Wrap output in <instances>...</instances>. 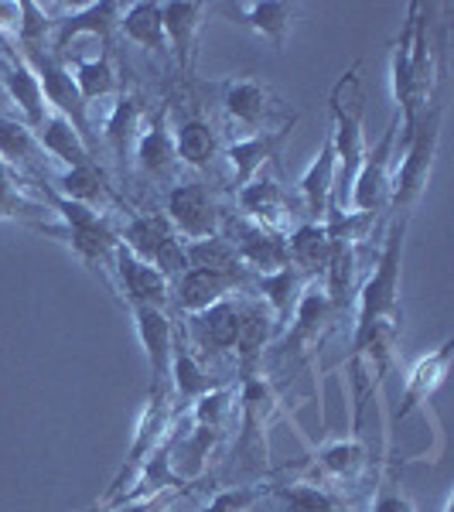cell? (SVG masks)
I'll list each match as a JSON object with an SVG mask.
<instances>
[{"instance_id":"obj_1","label":"cell","mask_w":454,"mask_h":512,"mask_svg":"<svg viewBox=\"0 0 454 512\" xmlns=\"http://www.w3.org/2000/svg\"><path fill=\"white\" fill-rule=\"evenodd\" d=\"M407 226L410 216H393L386 229L383 250L376 253L373 270L356 287V325H352V355L356 359L362 345L379 332L400 335L403 325V304H400V280H403V246H407Z\"/></svg>"},{"instance_id":"obj_2","label":"cell","mask_w":454,"mask_h":512,"mask_svg":"<svg viewBox=\"0 0 454 512\" xmlns=\"http://www.w3.org/2000/svg\"><path fill=\"white\" fill-rule=\"evenodd\" d=\"M362 65L352 62L342 76L335 79L332 96H328V134L335 144V198H332V212L349 209V192H352V178L359 171V161L366 154L369 140H366V93H362V79H359Z\"/></svg>"},{"instance_id":"obj_3","label":"cell","mask_w":454,"mask_h":512,"mask_svg":"<svg viewBox=\"0 0 454 512\" xmlns=\"http://www.w3.org/2000/svg\"><path fill=\"white\" fill-rule=\"evenodd\" d=\"M441 117H444V106L431 103L424 110V117L417 120L414 134L403 140V144H396V164L390 181L393 216H410L420 198H424L427 185H431L437 151H441Z\"/></svg>"},{"instance_id":"obj_4","label":"cell","mask_w":454,"mask_h":512,"mask_svg":"<svg viewBox=\"0 0 454 512\" xmlns=\"http://www.w3.org/2000/svg\"><path fill=\"white\" fill-rule=\"evenodd\" d=\"M396 137H400V117L393 113V120L386 123V130L379 134L376 144L366 147L359 161V171L352 178L349 192V209L359 216H379L383 209H390V181H393V164H396Z\"/></svg>"},{"instance_id":"obj_5","label":"cell","mask_w":454,"mask_h":512,"mask_svg":"<svg viewBox=\"0 0 454 512\" xmlns=\"http://www.w3.org/2000/svg\"><path fill=\"white\" fill-rule=\"evenodd\" d=\"M219 103H222V113L229 117V123L250 130V134L284 127V123H297V113H287L284 106H280L274 89L263 86L257 79H246V76L222 79Z\"/></svg>"},{"instance_id":"obj_6","label":"cell","mask_w":454,"mask_h":512,"mask_svg":"<svg viewBox=\"0 0 454 512\" xmlns=\"http://www.w3.org/2000/svg\"><path fill=\"white\" fill-rule=\"evenodd\" d=\"M171 431H175V407H171V390H168V386H151L147 407H144V414H140V420H137L134 441H130V451H127V458H123L120 472H117V478H113V485L106 489L103 502L117 499V495L127 489L130 478L137 475V468L144 465V458H151V454L171 437Z\"/></svg>"},{"instance_id":"obj_7","label":"cell","mask_w":454,"mask_h":512,"mask_svg":"<svg viewBox=\"0 0 454 512\" xmlns=\"http://www.w3.org/2000/svg\"><path fill=\"white\" fill-rule=\"evenodd\" d=\"M120 246H127L137 260L161 270L168 280H178L188 270L185 239H181L164 216H130L120 233Z\"/></svg>"},{"instance_id":"obj_8","label":"cell","mask_w":454,"mask_h":512,"mask_svg":"<svg viewBox=\"0 0 454 512\" xmlns=\"http://www.w3.org/2000/svg\"><path fill=\"white\" fill-rule=\"evenodd\" d=\"M236 400H239L236 451L250 454V461H257V465H267V427L277 414V386L263 373H246Z\"/></svg>"},{"instance_id":"obj_9","label":"cell","mask_w":454,"mask_h":512,"mask_svg":"<svg viewBox=\"0 0 454 512\" xmlns=\"http://www.w3.org/2000/svg\"><path fill=\"white\" fill-rule=\"evenodd\" d=\"M338 315H342V311L332 304V297H328L321 277H311L308 287H304V294H301V301H297L291 321H287V328H284L280 352L294 355V359L311 355L321 342H325V335L332 332Z\"/></svg>"},{"instance_id":"obj_10","label":"cell","mask_w":454,"mask_h":512,"mask_svg":"<svg viewBox=\"0 0 454 512\" xmlns=\"http://www.w3.org/2000/svg\"><path fill=\"white\" fill-rule=\"evenodd\" d=\"M164 219L171 222V229L178 236H185V243H192V239L219 236L226 212H222L219 198L212 195L209 185H202V181H181L164 198Z\"/></svg>"},{"instance_id":"obj_11","label":"cell","mask_w":454,"mask_h":512,"mask_svg":"<svg viewBox=\"0 0 454 512\" xmlns=\"http://www.w3.org/2000/svg\"><path fill=\"white\" fill-rule=\"evenodd\" d=\"M219 236L226 239L236 250L239 263L246 267V274H274V270L287 267L291 263V253H287V236L270 233V229L257 226L246 216H226L222 219Z\"/></svg>"},{"instance_id":"obj_12","label":"cell","mask_w":454,"mask_h":512,"mask_svg":"<svg viewBox=\"0 0 454 512\" xmlns=\"http://www.w3.org/2000/svg\"><path fill=\"white\" fill-rule=\"evenodd\" d=\"M24 62L35 69V76L41 82V93H45V103L52 113H59L86 137V144L93 147V130H89V110L82 103L76 82H72V72L65 69L62 59H55L52 52H35V55H21Z\"/></svg>"},{"instance_id":"obj_13","label":"cell","mask_w":454,"mask_h":512,"mask_svg":"<svg viewBox=\"0 0 454 512\" xmlns=\"http://www.w3.org/2000/svg\"><path fill=\"white\" fill-rule=\"evenodd\" d=\"M110 284L117 287V294L130 304H147V308H168L171 301V280L161 274V270L147 267L144 260H137L127 246H117L110 260V270H106Z\"/></svg>"},{"instance_id":"obj_14","label":"cell","mask_w":454,"mask_h":512,"mask_svg":"<svg viewBox=\"0 0 454 512\" xmlns=\"http://www.w3.org/2000/svg\"><path fill=\"white\" fill-rule=\"evenodd\" d=\"M0 82H4V93L11 96V103L21 110V123L38 134L41 123L48 117V103H45V93H41V82L35 76V69H31L11 45H4V41H0Z\"/></svg>"},{"instance_id":"obj_15","label":"cell","mask_w":454,"mask_h":512,"mask_svg":"<svg viewBox=\"0 0 454 512\" xmlns=\"http://www.w3.org/2000/svg\"><path fill=\"white\" fill-rule=\"evenodd\" d=\"M130 318H134L140 349H144L147 369H151V386H168L171 355H175V325L161 308H147V304H130Z\"/></svg>"},{"instance_id":"obj_16","label":"cell","mask_w":454,"mask_h":512,"mask_svg":"<svg viewBox=\"0 0 454 512\" xmlns=\"http://www.w3.org/2000/svg\"><path fill=\"white\" fill-rule=\"evenodd\" d=\"M294 123H284V127H274V130H260V134H250V137H239L233 144L226 147V161H229V175H233V188H246L253 178L263 175L270 161L280 154L284 140L291 137Z\"/></svg>"},{"instance_id":"obj_17","label":"cell","mask_w":454,"mask_h":512,"mask_svg":"<svg viewBox=\"0 0 454 512\" xmlns=\"http://www.w3.org/2000/svg\"><path fill=\"white\" fill-rule=\"evenodd\" d=\"M134 164L144 175L168 181L178 168V151H175V130L168 123V106H161L151 120L140 127L134 140Z\"/></svg>"},{"instance_id":"obj_18","label":"cell","mask_w":454,"mask_h":512,"mask_svg":"<svg viewBox=\"0 0 454 512\" xmlns=\"http://www.w3.org/2000/svg\"><path fill=\"white\" fill-rule=\"evenodd\" d=\"M451 349H454V342L451 338H444L437 349L424 352L414 366H410V373L403 376V393H400L396 420H407L417 407H424V403L441 390L444 376H448V366H451Z\"/></svg>"},{"instance_id":"obj_19","label":"cell","mask_w":454,"mask_h":512,"mask_svg":"<svg viewBox=\"0 0 454 512\" xmlns=\"http://www.w3.org/2000/svg\"><path fill=\"white\" fill-rule=\"evenodd\" d=\"M202 18H205V4H195V0H168V4H161L168 55L175 59L181 76H188L195 65L198 31H202V24H205Z\"/></svg>"},{"instance_id":"obj_20","label":"cell","mask_w":454,"mask_h":512,"mask_svg":"<svg viewBox=\"0 0 454 512\" xmlns=\"http://www.w3.org/2000/svg\"><path fill=\"white\" fill-rule=\"evenodd\" d=\"M297 192H301L308 222L328 219L332 198H335V144H332V134H328V130H325V137H321L318 154L311 158L308 168H304V175L297 178Z\"/></svg>"},{"instance_id":"obj_21","label":"cell","mask_w":454,"mask_h":512,"mask_svg":"<svg viewBox=\"0 0 454 512\" xmlns=\"http://www.w3.org/2000/svg\"><path fill=\"white\" fill-rule=\"evenodd\" d=\"M120 14H123V4H117V0H96V4L72 7L65 18H55L52 48H69V41H76L82 35L110 45V35L120 24Z\"/></svg>"},{"instance_id":"obj_22","label":"cell","mask_w":454,"mask_h":512,"mask_svg":"<svg viewBox=\"0 0 454 512\" xmlns=\"http://www.w3.org/2000/svg\"><path fill=\"white\" fill-rule=\"evenodd\" d=\"M236 198H239V209H243L239 216L253 219L257 226L270 229V233L287 236V226H291V205H287L284 188H280L270 175L253 178L246 188H239Z\"/></svg>"},{"instance_id":"obj_23","label":"cell","mask_w":454,"mask_h":512,"mask_svg":"<svg viewBox=\"0 0 454 512\" xmlns=\"http://www.w3.org/2000/svg\"><path fill=\"white\" fill-rule=\"evenodd\" d=\"M243 284H246V277H239V274H219V270L188 267L185 274L178 277L171 297H175L178 308L185 311V315H198V311L226 301V297L233 294L236 287H243Z\"/></svg>"},{"instance_id":"obj_24","label":"cell","mask_w":454,"mask_h":512,"mask_svg":"<svg viewBox=\"0 0 454 512\" xmlns=\"http://www.w3.org/2000/svg\"><path fill=\"white\" fill-rule=\"evenodd\" d=\"M277 335V321L263 308V301H239V328H236V362L246 373H257V362L263 349L270 345V338Z\"/></svg>"},{"instance_id":"obj_25","label":"cell","mask_w":454,"mask_h":512,"mask_svg":"<svg viewBox=\"0 0 454 512\" xmlns=\"http://www.w3.org/2000/svg\"><path fill=\"white\" fill-rule=\"evenodd\" d=\"M233 11L243 28H250L263 41H270L277 52L287 48V38H291V28L297 21L294 4H284V0H243Z\"/></svg>"},{"instance_id":"obj_26","label":"cell","mask_w":454,"mask_h":512,"mask_svg":"<svg viewBox=\"0 0 454 512\" xmlns=\"http://www.w3.org/2000/svg\"><path fill=\"white\" fill-rule=\"evenodd\" d=\"M35 137H38L41 151H45L55 164H62V171L82 168V164L96 161L93 147L86 144V137H82L69 120L59 117V113H52V110H48V117H45V123H41V130Z\"/></svg>"},{"instance_id":"obj_27","label":"cell","mask_w":454,"mask_h":512,"mask_svg":"<svg viewBox=\"0 0 454 512\" xmlns=\"http://www.w3.org/2000/svg\"><path fill=\"white\" fill-rule=\"evenodd\" d=\"M308 280L311 277L301 274V270L291 267V263L274 270V274H260L257 277V294H260L263 308L274 315L277 332H284V328H287V321H291L297 301H301L304 287H308Z\"/></svg>"},{"instance_id":"obj_28","label":"cell","mask_w":454,"mask_h":512,"mask_svg":"<svg viewBox=\"0 0 454 512\" xmlns=\"http://www.w3.org/2000/svg\"><path fill=\"white\" fill-rule=\"evenodd\" d=\"M287 253H291V267H297L308 277H321L332 256V236H328L325 222H297L287 233Z\"/></svg>"},{"instance_id":"obj_29","label":"cell","mask_w":454,"mask_h":512,"mask_svg":"<svg viewBox=\"0 0 454 512\" xmlns=\"http://www.w3.org/2000/svg\"><path fill=\"white\" fill-rule=\"evenodd\" d=\"M55 195L86 205V209H96V212H106V205L117 202V195L106 185V175L96 161L82 164V168L59 171V178H55Z\"/></svg>"},{"instance_id":"obj_30","label":"cell","mask_w":454,"mask_h":512,"mask_svg":"<svg viewBox=\"0 0 454 512\" xmlns=\"http://www.w3.org/2000/svg\"><path fill=\"white\" fill-rule=\"evenodd\" d=\"M236 328H239V301H233V297L192 315V335L205 352H233Z\"/></svg>"},{"instance_id":"obj_31","label":"cell","mask_w":454,"mask_h":512,"mask_svg":"<svg viewBox=\"0 0 454 512\" xmlns=\"http://www.w3.org/2000/svg\"><path fill=\"white\" fill-rule=\"evenodd\" d=\"M41 158H45V151H41L35 130L24 127L18 117L0 113V161L18 175H38Z\"/></svg>"},{"instance_id":"obj_32","label":"cell","mask_w":454,"mask_h":512,"mask_svg":"<svg viewBox=\"0 0 454 512\" xmlns=\"http://www.w3.org/2000/svg\"><path fill=\"white\" fill-rule=\"evenodd\" d=\"M72 72V82H76L82 103H93V99L103 96H120V76L117 65H113L110 52H96V55H76L72 65H65Z\"/></svg>"},{"instance_id":"obj_33","label":"cell","mask_w":454,"mask_h":512,"mask_svg":"<svg viewBox=\"0 0 454 512\" xmlns=\"http://www.w3.org/2000/svg\"><path fill=\"white\" fill-rule=\"evenodd\" d=\"M117 28L123 31V38L134 41V45L144 48V52L168 55V38H164L161 4H154V0H137V4L123 7Z\"/></svg>"},{"instance_id":"obj_34","label":"cell","mask_w":454,"mask_h":512,"mask_svg":"<svg viewBox=\"0 0 454 512\" xmlns=\"http://www.w3.org/2000/svg\"><path fill=\"white\" fill-rule=\"evenodd\" d=\"M140 120H144V99L134 93H120L117 103H113V110L106 113L103 137L120 161H127L130 151H134V140L140 134V127H144Z\"/></svg>"},{"instance_id":"obj_35","label":"cell","mask_w":454,"mask_h":512,"mask_svg":"<svg viewBox=\"0 0 454 512\" xmlns=\"http://www.w3.org/2000/svg\"><path fill=\"white\" fill-rule=\"evenodd\" d=\"M171 130H175V151H178L181 164L205 171L212 161L219 158V151H222V147H219V134L212 130L209 120L188 117V120H181L178 127H171Z\"/></svg>"},{"instance_id":"obj_36","label":"cell","mask_w":454,"mask_h":512,"mask_svg":"<svg viewBox=\"0 0 454 512\" xmlns=\"http://www.w3.org/2000/svg\"><path fill=\"white\" fill-rule=\"evenodd\" d=\"M48 205L28 195V185L21 181L18 171H11L0 161V222H24L35 229L38 222H45Z\"/></svg>"},{"instance_id":"obj_37","label":"cell","mask_w":454,"mask_h":512,"mask_svg":"<svg viewBox=\"0 0 454 512\" xmlns=\"http://www.w3.org/2000/svg\"><path fill=\"white\" fill-rule=\"evenodd\" d=\"M315 461L328 478H338V482H356L369 465V448L362 444L359 434H352V437H342V441H328L325 448L318 451Z\"/></svg>"},{"instance_id":"obj_38","label":"cell","mask_w":454,"mask_h":512,"mask_svg":"<svg viewBox=\"0 0 454 512\" xmlns=\"http://www.w3.org/2000/svg\"><path fill=\"white\" fill-rule=\"evenodd\" d=\"M168 390L188 403H195L198 396L212 390L209 373H205L202 359L192 352V345L175 342V355H171V369H168Z\"/></svg>"},{"instance_id":"obj_39","label":"cell","mask_w":454,"mask_h":512,"mask_svg":"<svg viewBox=\"0 0 454 512\" xmlns=\"http://www.w3.org/2000/svg\"><path fill=\"white\" fill-rule=\"evenodd\" d=\"M185 260H188V267H198V270H219V274L250 277L243 263H239L236 250L222 236L192 239V243H185Z\"/></svg>"},{"instance_id":"obj_40","label":"cell","mask_w":454,"mask_h":512,"mask_svg":"<svg viewBox=\"0 0 454 512\" xmlns=\"http://www.w3.org/2000/svg\"><path fill=\"white\" fill-rule=\"evenodd\" d=\"M274 495L284 512H352L335 492L321 489V485H311V482L280 485V489H274Z\"/></svg>"},{"instance_id":"obj_41","label":"cell","mask_w":454,"mask_h":512,"mask_svg":"<svg viewBox=\"0 0 454 512\" xmlns=\"http://www.w3.org/2000/svg\"><path fill=\"white\" fill-rule=\"evenodd\" d=\"M236 410V386H219V390L202 393L195 403H188V424L205 427V431H222Z\"/></svg>"},{"instance_id":"obj_42","label":"cell","mask_w":454,"mask_h":512,"mask_svg":"<svg viewBox=\"0 0 454 512\" xmlns=\"http://www.w3.org/2000/svg\"><path fill=\"white\" fill-rule=\"evenodd\" d=\"M267 492H270L267 485H233V489H219L202 506V512H253Z\"/></svg>"},{"instance_id":"obj_43","label":"cell","mask_w":454,"mask_h":512,"mask_svg":"<svg viewBox=\"0 0 454 512\" xmlns=\"http://www.w3.org/2000/svg\"><path fill=\"white\" fill-rule=\"evenodd\" d=\"M369 512H417V506H414V499L400 489V485L386 482L376 489V499H373V506H369Z\"/></svg>"},{"instance_id":"obj_44","label":"cell","mask_w":454,"mask_h":512,"mask_svg":"<svg viewBox=\"0 0 454 512\" xmlns=\"http://www.w3.org/2000/svg\"><path fill=\"white\" fill-rule=\"evenodd\" d=\"M185 489H168V492H158V495H147V499H130V502H120L113 506L110 512H168L171 502Z\"/></svg>"},{"instance_id":"obj_45","label":"cell","mask_w":454,"mask_h":512,"mask_svg":"<svg viewBox=\"0 0 454 512\" xmlns=\"http://www.w3.org/2000/svg\"><path fill=\"white\" fill-rule=\"evenodd\" d=\"M454 509V495H448V499H444V506H441V512H451Z\"/></svg>"},{"instance_id":"obj_46","label":"cell","mask_w":454,"mask_h":512,"mask_svg":"<svg viewBox=\"0 0 454 512\" xmlns=\"http://www.w3.org/2000/svg\"><path fill=\"white\" fill-rule=\"evenodd\" d=\"M86 512H96V509H86Z\"/></svg>"},{"instance_id":"obj_47","label":"cell","mask_w":454,"mask_h":512,"mask_svg":"<svg viewBox=\"0 0 454 512\" xmlns=\"http://www.w3.org/2000/svg\"><path fill=\"white\" fill-rule=\"evenodd\" d=\"M253 512H257V509H253Z\"/></svg>"}]
</instances>
